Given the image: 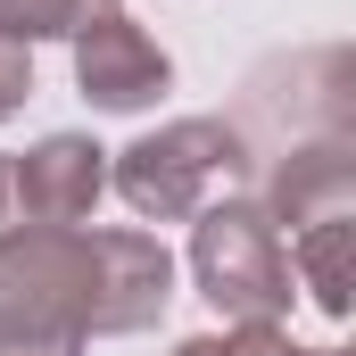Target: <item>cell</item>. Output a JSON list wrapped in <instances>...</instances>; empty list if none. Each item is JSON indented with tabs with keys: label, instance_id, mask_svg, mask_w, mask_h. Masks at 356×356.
I'll list each match as a JSON object with an SVG mask.
<instances>
[{
	"label": "cell",
	"instance_id": "5b68a950",
	"mask_svg": "<svg viewBox=\"0 0 356 356\" xmlns=\"http://www.w3.org/2000/svg\"><path fill=\"white\" fill-rule=\"evenodd\" d=\"M266 224L298 232L323 216H356V133H290L266 158V191H257Z\"/></svg>",
	"mask_w": 356,
	"mask_h": 356
},
{
	"label": "cell",
	"instance_id": "277c9868",
	"mask_svg": "<svg viewBox=\"0 0 356 356\" xmlns=\"http://www.w3.org/2000/svg\"><path fill=\"white\" fill-rule=\"evenodd\" d=\"M166 307H175V257H166L158 232H141V224H108V232H91L83 332L124 340V332H149Z\"/></svg>",
	"mask_w": 356,
	"mask_h": 356
},
{
	"label": "cell",
	"instance_id": "6da1fadb",
	"mask_svg": "<svg viewBox=\"0 0 356 356\" xmlns=\"http://www.w3.org/2000/svg\"><path fill=\"white\" fill-rule=\"evenodd\" d=\"M257 175V141L232 116H175L124 149H108V182L141 224H191Z\"/></svg>",
	"mask_w": 356,
	"mask_h": 356
},
{
	"label": "cell",
	"instance_id": "8fae6325",
	"mask_svg": "<svg viewBox=\"0 0 356 356\" xmlns=\"http://www.w3.org/2000/svg\"><path fill=\"white\" fill-rule=\"evenodd\" d=\"M33 99V58H25V42H0V116H17Z\"/></svg>",
	"mask_w": 356,
	"mask_h": 356
},
{
	"label": "cell",
	"instance_id": "3957f363",
	"mask_svg": "<svg viewBox=\"0 0 356 356\" xmlns=\"http://www.w3.org/2000/svg\"><path fill=\"white\" fill-rule=\"evenodd\" d=\"M191 282L224 323H282L290 315V257L257 199H216L191 216Z\"/></svg>",
	"mask_w": 356,
	"mask_h": 356
},
{
	"label": "cell",
	"instance_id": "52a82bcc",
	"mask_svg": "<svg viewBox=\"0 0 356 356\" xmlns=\"http://www.w3.org/2000/svg\"><path fill=\"white\" fill-rule=\"evenodd\" d=\"M8 166H17L25 232H75L108 191V149L83 141V133H42L33 149H8Z\"/></svg>",
	"mask_w": 356,
	"mask_h": 356
},
{
	"label": "cell",
	"instance_id": "30bf717a",
	"mask_svg": "<svg viewBox=\"0 0 356 356\" xmlns=\"http://www.w3.org/2000/svg\"><path fill=\"white\" fill-rule=\"evenodd\" d=\"M232 356H340V348H298L282 323H232Z\"/></svg>",
	"mask_w": 356,
	"mask_h": 356
},
{
	"label": "cell",
	"instance_id": "8992f818",
	"mask_svg": "<svg viewBox=\"0 0 356 356\" xmlns=\"http://www.w3.org/2000/svg\"><path fill=\"white\" fill-rule=\"evenodd\" d=\"M175 83V58L158 50V33H141L124 8H108V17H91L83 33H75V91H83L91 108H108V116H141V108H158Z\"/></svg>",
	"mask_w": 356,
	"mask_h": 356
},
{
	"label": "cell",
	"instance_id": "7a4b0ae2",
	"mask_svg": "<svg viewBox=\"0 0 356 356\" xmlns=\"http://www.w3.org/2000/svg\"><path fill=\"white\" fill-rule=\"evenodd\" d=\"M91 232H8L0 241V356H83Z\"/></svg>",
	"mask_w": 356,
	"mask_h": 356
},
{
	"label": "cell",
	"instance_id": "4fadbf2b",
	"mask_svg": "<svg viewBox=\"0 0 356 356\" xmlns=\"http://www.w3.org/2000/svg\"><path fill=\"white\" fill-rule=\"evenodd\" d=\"M175 356H232V340H207V332H199V340H182Z\"/></svg>",
	"mask_w": 356,
	"mask_h": 356
},
{
	"label": "cell",
	"instance_id": "7c38bea8",
	"mask_svg": "<svg viewBox=\"0 0 356 356\" xmlns=\"http://www.w3.org/2000/svg\"><path fill=\"white\" fill-rule=\"evenodd\" d=\"M8 232H25V216H17V166H8V149H0V241Z\"/></svg>",
	"mask_w": 356,
	"mask_h": 356
},
{
	"label": "cell",
	"instance_id": "ba28073f",
	"mask_svg": "<svg viewBox=\"0 0 356 356\" xmlns=\"http://www.w3.org/2000/svg\"><path fill=\"white\" fill-rule=\"evenodd\" d=\"M290 273H298V290L340 323L348 315V290H356V216H323V224H298L290 232Z\"/></svg>",
	"mask_w": 356,
	"mask_h": 356
},
{
	"label": "cell",
	"instance_id": "9c48e42d",
	"mask_svg": "<svg viewBox=\"0 0 356 356\" xmlns=\"http://www.w3.org/2000/svg\"><path fill=\"white\" fill-rule=\"evenodd\" d=\"M116 0H0V42H75L91 17H108Z\"/></svg>",
	"mask_w": 356,
	"mask_h": 356
}]
</instances>
